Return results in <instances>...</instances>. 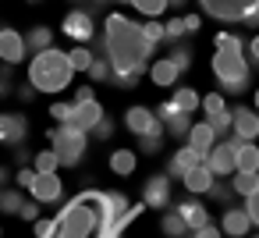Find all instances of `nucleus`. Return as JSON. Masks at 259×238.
<instances>
[{
	"instance_id": "nucleus-46",
	"label": "nucleus",
	"mask_w": 259,
	"mask_h": 238,
	"mask_svg": "<svg viewBox=\"0 0 259 238\" xmlns=\"http://www.w3.org/2000/svg\"><path fill=\"white\" fill-rule=\"evenodd\" d=\"M181 25H185V36H195V32L202 29V18H199V15H185Z\"/></svg>"
},
{
	"instance_id": "nucleus-26",
	"label": "nucleus",
	"mask_w": 259,
	"mask_h": 238,
	"mask_svg": "<svg viewBox=\"0 0 259 238\" xmlns=\"http://www.w3.org/2000/svg\"><path fill=\"white\" fill-rule=\"evenodd\" d=\"M22 39H25V54H39V50L54 47V29H47V25H36V29H29Z\"/></svg>"
},
{
	"instance_id": "nucleus-48",
	"label": "nucleus",
	"mask_w": 259,
	"mask_h": 238,
	"mask_svg": "<svg viewBox=\"0 0 259 238\" xmlns=\"http://www.w3.org/2000/svg\"><path fill=\"white\" fill-rule=\"evenodd\" d=\"M209 195H213V203H224V206H227V203H231V195H234V192H231V188H224V185H217V181H213V188H209Z\"/></svg>"
},
{
	"instance_id": "nucleus-47",
	"label": "nucleus",
	"mask_w": 259,
	"mask_h": 238,
	"mask_svg": "<svg viewBox=\"0 0 259 238\" xmlns=\"http://www.w3.org/2000/svg\"><path fill=\"white\" fill-rule=\"evenodd\" d=\"M160 146H163V142H160V139H153V135H142V139H139V149H142V153H149V156H153V153H160Z\"/></svg>"
},
{
	"instance_id": "nucleus-13",
	"label": "nucleus",
	"mask_w": 259,
	"mask_h": 238,
	"mask_svg": "<svg viewBox=\"0 0 259 238\" xmlns=\"http://www.w3.org/2000/svg\"><path fill=\"white\" fill-rule=\"evenodd\" d=\"M29 135V121L25 114H0V146H22Z\"/></svg>"
},
{
	"instance_id": "nucleus-60",
	"label": "nucleus",
	"mask_w": 259,
	"mask_h": 238,
	"mask_svg": "<svg viewBox=\"0 0 259 238\" xmlns=\"http://www.w3.org/2000/svg\"><path fill=\"white\" fill-rule=\"evenodd\" d=\"M0 181H4V167H0Z\"/></svg>"
},
{
	"instance_id": "nucleus-4",
	"label": "nucleus",
	"mask_w": 259,
	"mask_h": 238,
	"mask_svg": "<svg viewBox=\"0 0 259 238\" xmlns=\"http://www.w3.org/2000/svg\"><path fill=\"white\" fill-rule=\"evenodd\" d=\"M89 203H96V231H121L135 213L121 192H89Z\"/></svg>"
},
{
	"instance_id": "nucleus-43",
	"label": "nucleus",
	"mask_w": 259,
	"mask_h": 238,
	"mask_svg": "<svg viewBox=\"0 0 259 238\" xmlns=\"http://www.w3.org/2000/svg\"><path fill=\"white\" fill-rule=\"evenodd\" d=\"M245 213H248V220H252V224L259 227V188H255V192H252V195L245 199Z\"/></svg>"
},
{
	"instance_id": "nucleus-22",
	"label": "nucleus",
	"mask_w": 259,
	"mask_h": 238,
	"mask_svg": "<svg viewBox=\"0 0 259 238\" xmlns=\"http://www.w3.org/2000/svg\"><path fill=\"white\" fill-rule=\"evenodd\" d=\"M248 227H252V220H248L245 210H234V206L224 210V220H220V231H224V234H231V238H245Z\"/></svg>"
},
{
	"instance_id": "nucleus-8",
	"label": "nucleus",
	"mask_w": 259,
	"mask_h": 238,
	"mask_svg": "<svg viewBox=\"0 0 259 238\" xmlns=\"http://www.w3.org/2000/svg\"><path fill=\"white\" fill-rule=\"evenodd\" d=\"M61 32H64L68 39H75V43H89V39L96 36V22H93V15H89V8L68 11L64 22H61Z\"/></svg>"
},
{
	"instance_id": "nucleus-59",
	"label": "nucleus",
	"mask_w": 259,
	"mask_h": 238,
	"mask_svg": "<svg viewBox=\"0 0 259 238\" xmlns=\"http://www.w3.org/2000/svg\"><path fill=\"white\" fill-rule=\"evenodd\" d=\"M117 4H132V0H117Z\"/></svg>"
},
{
	"instance_id": "nucleus-16",
	"label": "nucleus",
	"mask_w": 259,
	"mask_h": 238,
	"mask_svg": "<svg viewBox=\"0 0 259 238\" xmlns=\"http://www.w3.org/2000/svg\"><path fill=\"white\" fill-rule=\"evenodd\" d=\"M142 203L153 206V210H163L170 203V178L167 174H153L146 185H142Z\"/></svg>"
},
{
	"instance_id": "nucleus-39",
	"label": "nucleus",
	"mask_w": 259,
	"mask_h": 238,
	"mask_svg": "<svg viewBox=\"0 0 259 238\" xmlns=\"http://www.w3.org/2000/svg\"><path fill=\"white\" fill-rule=\"evenodd\" d=\"M93 135H96L100 142H103V139H110V135H114V121H110V117L103 114V117H100V121L93 125Z\"/></svg>"
},
{
	"instance_id": "nucleus-3",
	"label": "nucleus",
	"mask_w": 259,
	"mask_h": 238,
	"mask_svg": "<svg viewBox=\"0 0 259 238\" xmlns=\"http://www.w3.org/2000/svg\"><path fill=\"white\" fill-rule=\"evenodd\" d=\"M93 231H96V210L89 203V192H82L54 220V238H93Z\"/></svg>"
},
{
	"instance_id": "nucleus-37",
	"label": "nucleus",
	"mask_w": 259,
	"mask_h": 238,
	"mask_svg": "<svg viewBox=\"0 0 259 238\" xmlns=\"http://www.w3.org/2000/svg\"><path fill=\"white\" fill-rule=\"evenodd\" d=\"M170 61H174L178 71H188V68H192V50H188V47H174V50H170Z\"/></svg>"
},
{
	"instance_id": "nucleus-21",
	"label": "nucleus",
	"mask_w": 259,
	"mask_h": 238,
	"mask_svg": "<svg viewBox=\"0 0 259 238\" xmlns=\"http://www.w3.org/2000/svg\"><path fill=\"white\" fill-rule=\"evenodd\" d=\"M195 164H206V156L202 153H195L192 146H181L174 156H170V164H167V178H181L188 167H195Z\"/></svg>"
},
{
	"instance_id": "nucleus-15",
	"label": "nucleus",
	"mask_w": 259,
	"mask_h": 238,
	"mask_svg": "<svg viewBox=\"0 0 259 238\" xmlns=\"http://www.w3.org/2000/svg\"><path fill=\"white\" fill-rule=\"evenodd\" d=\"M0 61L11 68L25 61V39L18 29H0Z\"/></svg>"
},
{
	"instance_id": "nucleus-9",
	"label": "nucleus",
	"mask_w": 259,
	"mask_h": 238,
	"mask_svg": "<svg viewBox=\"0 0 259 238\" xmlns=\"http://www.w3.org/2000/svg\"><path fill=\"white\" fill-rule=\"evenodd\" d=\"M124 128L132 132V135H153V139H160L163 135V125H160V117L149 110V107H128L124 110Z\"/></svg>"
},
{
	"instance_id": "nucleus-40",
	"label": "nucleus",
	"mask_w": 259,
	"mask_h": 238,
	"mask_svg": "<svg viewBox=\"0 0 259 238\" xmlns=\"http://www.w3.org/2000/svg\"><path fill=\"white\" fill-rule=\"evenodd\" d=\"M32 231H36V238H54V220L50 217H36L32 220Z\"/></svg>"
},
{
	"instance_id": "nucleus-2",
	"label": "nucleus",
	"mask_w": 259,
	"mask_h": 238,
	"mask_svg": "<svg viewBox=\"0 0 259 238\" xmlns=\"http://www.w3.org/2000/svg\"><path fill=\"white\" fill-rule=\"evenodd\" d=\"M75 78V68L68 64V54L57 50V47H47L39 54H32L29 61V86L36 93H61L68 89Z\"/></svg>"
},
{
	"instance_id": "nucleus-28",
	"label": "nucleus",
	"mask_w": 259,
	"mask_h": 238,
	"mask_svg": "<svg viewBox=\"0 0 259 238\" xmlns=\"http://www.w3.org/2000/svg\"><path fill=\"white\" fill-rule=\"evenodd\" d=\"M135 164H139V156H135L132 149H114V153H110V171L121 174V178H128V174L135 171Z\"/></svg>"
},
{
	"instance_id": "nucleus-51",
	"label": "nucleus",
	"mask_w": 259,
	"mask_h": 238,
	"mask_svg": "<svg viewBox=\"0 0 259 238\" xmlns=\"http://www.w3.org/2000/svg\"><path fill=\"white\" fill-rule=\"evenodd\" d=\"M82 100H93V86H78L75 89V103H82Z\"/></svg>"
},
{
	"instance_id": "nucleus-41",
	"label": "nucleus",
	"mask_w": 259,
	"mask_h": 238,
	"mask_svg": "<svg viewBox=\"0 0 259 238\" xmlns=\"http://www.w3.org/2000/svg\"><path fill=\"white\" fill-rule=\"evenodd\" d=\"M181 36H185V25H181V15H178L174 22H167V25H163V39H174V43H178Z\"/></svg>"
},
{
	"instance_id": "nucleus-35",
	"label": "nucleus",
	"mask_w": 259,
	"mask_h": 238,
	"mask_svg": "<svg viewBox=\"0 0 259 238\" xmlns=\"http://www.w3.org/2000/svg\"><path fill=\"white\" fill-rule=\"evenodd\" d=\"M61 164H57V156H54V149H43V153H36V160H32V171H57Z\"/></svg>"
},
{
	"instance_id": "nucleus-24",
	"label": "nucleus",
	"mask_w": 259,
	"mask_h": 238,
	"mask_svg": "<svg viewBox=\"0 0 259 238\" xmlns=\"http://www.w3.org/2000/svg\"><path fill=\"white\" fill-rule=\"evenodd\" d=\"M146 75L153 78V86H174L181 71L174 68V61H170V57H160V61H153V68H146Z\"/></svg>"
},
{
	"instance_id": "nucleus-54",
	"label": "nucleus",
	"mask_w": 259,
	"mask_h": 238,
	"mask_svg": "<svg viewBox=\"0 0 259 238\" xmlns=\"http://www.w3.org/2000/svg\"><path fill=\"white\" fill-rule=\"evenodd\" d=\"M96 238H121V231H96Z\"/></svg>"
},
{
	"instance_id": "nucleus-14",
	"label": "nucleus",
	"mask_w": 259,
	"mask_h": 238,
	"mask_svg": "<svg viewBox=\"0 0 259 238\" xmlns=\"http://www.w3.org/2000/svg\"><path fill=\"white\" fill-rule=\"evenodd\" d=\"M231 132H234V139H241V142L259 139V114H255L252 107H238V110H231Z\"/></svg>"
},
{
	"instance_id": "nucleus-23",
	"label": "nucleus",
	"mask_w": 259,
	"mask_h": 238,
	"mask_svg": "<svg viewBox=\"0 0 259 238\" xmlns=\"http://www.w3.org/2000/svg\"><path fill=\"white\" fill-rule=\"evenodd\" d=\"M185 139H188V146H192L195 153H202V156H206V153L213 149V142H217V132H213V128L202 121V125H192Z\"/></svg>"
},
{
	"instance_id": "nucleus-36",
	"label": "nucleus",
	"mask_w": 259,
	"mask_h": 238,
	"mask_svg": "<svg viewBox=\"0 0 259 238\" xmlns=\"http://www.w3.org/2000/svg\"><path fill=\"white\" fill-rule=\"evenodd\" d=\"M142 36H146L149 47H156V43H163V25H160L156 18H149V22L142 25Z\"/></svg>"
},
{
	"instance_id": "nucleus-10",
	"label": "nucleus",
	"mask_w": 259,
	"mask_h": 238,
	"mask_svg": "<svg viewBox=\"0 0 259 238\" xmlns=\"http://www.w3.org/2000/svg\"><path fill=\"white\" fill-rule=\"evenodd\" d=\"M199 107L206 110V125H209V128H213L217 135L231 128V110H227V103H224V96H220V93L199 96Z\"/></svg>"
},
{
	"instance_id": "nucleus-62",
	"label": "nucleus",
	"mask_w": 259,
	"mask_h": 238,
	"mask_svg": "<svg viewBox=\"0 0 259 238\" xmlns=\"http://www.w3.org/2000/svg\"><path fill=\"white\" fill-rule=\"evenodd\" d=\"M75 4H78V0H75Z\"/></svg>"
},
{
	"instance_id": "nucleus-31",
	"label": "nucleus",
	"mask_w": 259,
	"mask_h": 238,
	"mask_svg": "<svg viewBox=\"0 0 259 238\" xmlns=\"http://www.w3.org/2000/svg\"><path fill=\"white\" fill-rule=\"evenodd\" d=\"M22 203H25L22 188H8V192H0V210H4V213H18V210H22Z\"/></svg>"
},
{
	"instance_id": "nucleus-56",
	"label": "nucleus",
	"mask_w": 259,
	"mask_h": 238,
	"mask_svg": "<svg viewBox=\"0 0 259 238\" xmlns=\"http://www.w3.org/2000/svg\"><path fill=\"white\" fill-rule=\"evenodd\" d=\"M89 4H93V8H103V4H110V0H89Z\"/></svg>"
},
{
	"instance_id": "nucleus-61",
	"label": "nucleus",
	"mask_w": 259,
	"mask_h": 238,
	"mask_svg": "<svg viewBox=\"0 0 259 238\" xmlns=\"http://www.w3.org/2000/svg\"><path fill=\"white\" fill-rule=\"evenodd\" d=\"M29 4H39V0H29Z\"/></svg>"
},
{
	"instance_id": "nucleus-52",
	"label": "nucleus",
	"mask_w": 259,
	"mask_h": 238,
	"mask_svg": "<svg viewBox=\"0 0 259 238\" xmlns=\"http://www.w3.org/2000/svg\"><path fill=\"white\" fill-rule=\"evenodd\" d=\"M15 93H18V100H25V103L36 96V89H32V86H22V89H15Z\"/></svg>"
},
{
	"instance_id": "nucleus-58",
	"label": "nucleus",
	"mask_w": 259,
	"mask_h": 238,
	"mask_svg": "<svg viewBox=\"0 0 259 238\" xmlns=\"http://www.w3.org/2000/svg\"><path fill=\"white\" fill-rule=\"evenodd\" d=\"M255 18H259V0H255Z\"/></svg>"
},
{
	"instance_id": "nucleus-34",
	"label": "nucleus",
	"mask_w": 259,
	"mask_h": 238,
	"mask_svg": "<svg viewBox=\"0 0 259 238\" xmlns=\"http://www.w3.org/2000/svg\"><path fill=\"white\" fill-rule=\"evenodd\" d=\"M93 57H96V54H89L85 47H75V50H68V64H71L75 71H85V68L93 64Z\"/></svg>"
},
{
	"instance_id": "nucleus-20",
	"label": "nucleus",
	"mask_w": 259,
	"mask_h": 238,
	"mask_svg": "<svg viewBox=\"0 0 259 238\" xmlns=\"http://www.w3.org/2000/svg\"><path fill=\"white\" fill-rule=\"evenodd\" d=\"M174 213H178V217L185 220V227H188V231H195V227H202V224L209 220V210H206V206H202L199 199H181Z\"/></svg>"
},
{
	"instance_id": "nucleus-12",
	"label": "nucleus",
	"mask_w": 259,
	"mask_h": 238,
	"mask_svg": "<svg viewBox=\"0 0 259 238\" xmlns=\"http://www.w3.org/2000/svg\"><path fill=\"white\" fill-rule=\"evenodd\" d=\"M29 192H32V199L36 203H57L61 199V192H64V185H61V178H57V171H36V178H32V185H29Z\"/></svg>"
},
{
	"instance_id": "nucleus-5",
	"label": "nucleus",
	"mask_w": 259,
	"mask_h": 238,
	"mask_svg": "<svg viewBox=\"0 0 259 238\" xmlns=\"http://www.w3.org/2000/svg\"><path fill=\"white\" fill-rule=\"evenodd\" d=\"M213 75L227 93H241L248 86V57L241 50H217L213 54Z\"/></svg>"
},
{
	"instance_id": "nucleus-25",
	"label": "nucleus",
	"mask_w": 259,
	"mask_h": 238,
	"mask_svg": "<svg viewBox=\"0 0 259 238\" xmlns=\"http://www.w3.org/2000/svg\"><path fill=\"white\" fill-rule=\"evenodd\" d=\"M234 171H259V146L234 142Z\"/></svg>"
},
{
	"instance_id": "nucleus-53",
	"label": "nucleus",
	"mask_w": 259,
	"mask_h": 238,
	"mask_svg": "<svg viewBox=\"0 0 259 238\" xmlns=\"http://www.w3.org/2000/svg\"><path fill=\"white\" fill-rule=\"evenodd\" d=\"M248 50H252V57H255V61H259V36H255V39H252V43H248Z\"/></svg>"
},
{
	"instance_id": "nucleus-38",
	"label": "nucleus",
	"mask_w": 259,
	"mask_h": 238,
	"mask_svg": "<svg viewBox=\"0 0 259 238\" xmlns=\"http://www.w3.org/2000/svg\"><path fill=\"white\" fill-rule=\"evenodd\" d=\"M71 110H75L71 103H54V107H50V114H54L57 125H71Z\"/></svg>"
},
{
	"instance_id": "nucleus-45",
	"label": "nucleus",
	"mask_w": 259,
	"mask_h": 238,
	"mask_svg": "<svg viewBox=\"0 0 259 238\" xmlns=\"http://www.w3.org/2000/svg\"><path fill=\"white\" fill-rule=\"evenodd\" d=\"M18 217H22V220H36V217H39V203H36V199H25L22 210H18Z\"/></svg>"
},
{
	"instance_id": "nucleus-33",
	"label": "nucleus",
	"mask_w": 259,
	"mask_h": 238,
	"mask_svg": "<svg viewBox=\"0 0 259 238\" xmlns=\"http://www.w3.org/2000/svg\"><path fill=\"white\" fill-rule=\"evenodd\" d=\"M85 75L93 82H110V61L107 57H93V64L85 68Z\"/></svg>"
},
{
	"instance_id": "nucleus-50",
	"label": "nucleus",
	"mask_w": 259,
	"mask_h": 238,
	"mask_svg": "<svg viewBox=\"0 0 259 238\" xmlns=\"http://www.w3.org/2000/svg\"><path fill=\"white\" fill-rule=\"evenodd\" d=\"M32 178H36V171H32V167H22V171L15 174V181H18V188H29V185H32Z\"/></svg>"
},
{
	"instance_id": "nucleus-29",
	"label": "nucleus",
	"mask_w": 259,
	"mask_h": 238,
	"mask_svg": "<svg viewBox=\"0 0 259 238\" xmlns=\"http://www.w3.org/2000/svg\"><path fill=\"white\" fill-rule=\"evenodd\" d=\"M170 103H174L178 110H185V114H192V110L199 107V93H195V89H188V86H181V89H174V96H170Z\"/></svg>"
},
{
	"instance_id": "nucleus-17",
	"label": "nucleus",
	"mask_w": 259,
	"mask_h": 238,
	"mask_svg": "<svg viewBox=\"0 0 259 238\" xmlns=\"http://www.w3.org/2000/svg\"><path fill=\"white\" fill-rule=\"evenodd\" d=\"M156 117H160V125H163V128H167L170 135H178V139H181V135H188V128H192L188 114H185V110H178V107H174L170 100L156 107Z\"/></svg>"
},
{
	"instance_id": "nucleus-57",
	"label": "nucleus",
	"mask_w": 259,
	"mask_h": 238,
	"mask_svg": "<svg viewBox=\"0 0 259 238\" xmlns=\"http://www.w3.org/2000/svg\"><path fill=\"white\" fill-rule=\"evenodd\" d=\"M255 114H259V89H255Z\"/></svg>"
},
{
	"instance_id": "nucleus-18",
	"label": "nucleus",
	"mask_w": 259,
	"mask_h": 238,
	"mask_svg": "<svg viewBox=\"0 0 259 238\" xmlns=\"http://www.w3.org/2000/svg\"><path fill=\"white\" fill-rule=\"evenodd\" d=\"M75 110H71V125L75 128H82V132H93V125L103 117V107L96 103V96L93 100H82V103H71Z\"/></svg>"
},
{
	"instance_id": "nucleus-1",
	"label": "nucleus",
	"mask_w": 259,
	"mask_h": 238,
	"mask_svg": "<svg viewBox=\"0 0 259 238\" xmlns=\"http://www.w3.org/2000/svg\"><path fill=\"white\" fill-rule=\"evenodd\" d=\"M103 50H107V61H110V82L124 86V89H132L146 75V61L153 54V47L142 36V25L124 18V15H107Z\"/></svg>"
},
{
	"instance_id": "nucleus-6",
	"label": "nucleus",
	"mask_w": 259,
	"mask_h": 238,
	"mask_svg": "<svg viewBox=\"0 0 259 238\" xmlns=\"http://www.w3.org/2000/svg\"><path fill=\"white\" fill-rule=\"evenodd\" d=\"M50 149H54L57 164L75 167V164H82V156H85V149H89V132H82V128H75V125H57V128L50 132Z\"/></svg>"
},
{
	"instance_id": "nucleus-55",
	"label": "nucleus",
	"mask_w": 259,
	"mask_h": 238,
	"mask_svg": "<svg viewBox=\"0 0 259 238\" xmlns=\"http://www.w3.org/2000/svg\"><path fill=\"white\" fill-rule=\"evenodd\" d=\"M167 8H185V0H167Z\"/></svg>"
},
{
	"instance_id": "nucleus-32",
	"label": "nucleus",
	"mask_w": 259,
	"mask_h": 238,
	"mask_svg": "<svg viewBox=\"0 0 259 238\" xmlns=\"http://www.w3.org/2000/svg\"><path fill=\"white\" fill-rule=\"evenodd\" d=\"M132 8L139 15H146V18H156V15L167 11V0H132Z\"/></svg>"
},
{
	"instance_id": "nucleus-7",
	"label": "nucleus",
	"mask_w": 259,
	"mask_h": 238,
	"mask_svg": "<svg viewBox=\"0 0 259 238\" xmlns=\"http://www.w3.org/2000/svg\"><path fill=\"white\" fill-rule=\"evenodd\" d=\"M199 4L209 18L220 22H245L248 15H255V0H199Z\"/></svg>"
},
{
	"instance_id": "nucleus-49",
	"label": "nucleus",
	"mask_w": 259,
	"mask_h": 238,
	"mask_svg": "<svg viewBox=\"0 0 259 238\" xmlns=\"http://www.w3.org/2000/svg\"><path fill=\"white\" fill-rule=\"evenodd\" d=\"M8 68H11V64H8ZM8 68L0 71V96H11V93H15V82H11V71H8Z\"/></svg>"
},
{
	"instance_id": "nucleus-44",
	"label": "nucleus",
	"mask_w": 259,
	"mask_h": 238,
	"mask_svg": "<svg viewBox=\"0 0 259 238\" xmlns=\"http://www.w3.org/2000/svg\"><path fill=\"white\" fill-rule=\"evenodd\" d=\"M192 238H224V231H220V227H213V220H206L202 227H195V231H192Z\"/></svg>"
},
{
	"instance_id": "nucleus-63",
	"label": "nucleus",
	"mask_w": 259,
	"mask_h": 238,
	"mask_svg": "<svg viewBox=\"0 0 259 238\" xmlns=\"http://www.w3.org/2000/svg\"><path fill=\"white\" fill-rule=\"evenodd\" d=\"M255 238H259V234H255Z\"/></svg>"
},
{
	"instance_id": "nucleus-27",
	"label": "nucleus",
	"mask_w": 259,
	"mask_h": 238,
	"mask_svg": "<svg viewBox=\"0 0 259 238\" xmlns=\"http://www.w3.org/2000/svg\"><path fill=\"white\" fill-rule=\"evenodd\" d=\"M255 188H259V171H234V174H231V192H234V195L248 199Z\"/></svg>"
},
{
	"instance_id": "nucleus-30",
	"label": "nucleus",
	"mask_w": 259,
	"mask_h": 238,
	"mask_svg": "<svg viewBox=\"0 0 259 238\" xmlns=\"http://www.w3.org/2000/svg\"><path fill=\"white\" fill-rule=\"evenodd\" d=\"M160 227H163V234H167V238H185V234H188L185 220H181V217H178L174 210H170V213L163 217V224H160Z\"/></svg>"
},
{
	"instance_id": "nucleus-19",
	"label": "nucleus",
	"mask_w": 259,
	"mask_h": 238,
	"mask_svg": "<svg viewBox=\"0 0 259 238\" xmlns=\"http://www.w3.org/2000/svg\"><path fill=\"white\" fill-rule=\"evenodd\" d=\"M181 181H185V188H188L192 195H199V192H209V188H213L217 174H213L206 164H195V167H188V171L181 174Z\"/></svg>"
},
{
	"instance_id": "nucleus-11",
	"label": "nucleus",
	"mask_w": 259,
	"mask_h": 238,
	"mask_svg": "<svg viewBox=\"0 0 259 238\" xmlns=\"http://www.w3.org/2000/svg\"><path fill=\"white\" fill-rule=\"evenodd\" d=\"M234 142H241V139H231V142H213V149L206 153V167H209L217 178L234 174Z\"/></svg>"
},
{
	"instance_id": "nucleus-42",
	"label": "nucleus",
	"mask_w": 259,
	"mask_h": 238,
	"mask_svg": "<svg viewBox=\"0 0 259 238\" xmlns=\"http://www.w3.org/2000/svg\"><path fill=\"white\" fill-rule=\"evenodd\" d=\"M241 50V36H234V32H220L217 36V50Z\"/></svg>"
}]
</instances>
